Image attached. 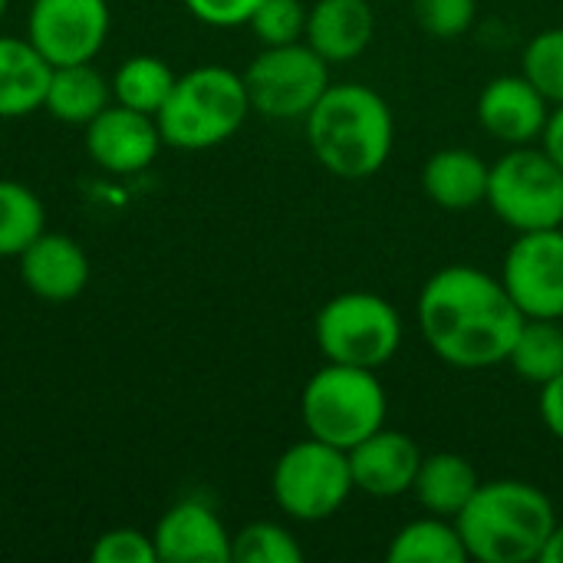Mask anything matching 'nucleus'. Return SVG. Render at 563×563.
<instances>
[{"label":"nucleus","instance_id":"obj_1","mask_svg":"<svg viewBox=\"0 0 563 563\" xmlns=\"http://www.w3.org/2000/svg\"><path fill=\"white\" fill-rule=\"evenodd\" d=\"M416 323L442 363L475 373L508 363L525 313L501 277L472 264H452L422 284Z\"/></svg>","mask_w":563,"mask_h":563},{"label":"nucleus","instance_id":"obj_2","mask_svg":"<svg viewBox=\"0 0 563 563\" xmlns=\"http://www.w3.org/2000/svg\"><path fill=\"white\" fill-rule=\"evenodd\" d=\"M303 129L313 158L343 181L379 175L396 145L393 109L366 82H330Z\"/></svg>","mask_w":563,"mask_h":563},{"label":"nucleus","instance_id":"obj_3","mask_svg":"<svg viewBox=\"0 0 563 563\" xmlns=\"http://www.w3.org/2000/svg\"><path fill=\"white\" fill-rule=\"evenodd\" d=\"M554 525V501L521 478L482 482L455 518L468 561L478 563L541 561Z\"/></svg>","mask_w":563,"mask_h":563},{"label":"nucleus","instance_id":"obj_4","mask_svg":"<svg viewBox=\"0 0 563 563\" xmlns=\"http://www.w3.org/2000/svg\"><path fill=\"white\" fill-rule=\"evenodd\" d=\"M251 99L244 76L208 63L175 79L155 122L162 142L181 152H205L228 142L247 122Z\"/></svg>","mask_w":563,"mask_h":563},{"label":"nucleus","instance_id":"obj_5","mask_svg":"<svg viewBox=\"0 0 563 563\" xmlns=\"http://www.w3.org/2000/svg\"><path fill=\"white\" fill-rule=\"evenodd\" d=\"M386 416L389 399L376 369L323 363L300 393V419L307 435L343 452L383 429Z\"/></svg>","mask_w":563,"mask_h":563},{"label":"nucleus","instance_id":"obj_6","mask_svg":"<svg viewBox=\"0 0 563 563\" xmlns=\"http://www.w3.org/2000/svg\"><path fill=\"white\" fill-rule=\"evenodd\" d=\"M313 340L327 363L383 369L402 346V317L373 290H346L317 310Z\"/></svg>","mask_w":563,"mask_h":563},{"label":"nucleus","instance_id":"obj_7","mask_svg":"<svg viewBox=\"0 0 563 563\" xmlns=\"http://www.w3.org/2000/svg\"><path fill=\"white\" fill-rule=\"evenodd\" d=\"M485 205L518 234L563 228V168L544 148L511 145L492 162Z\"/></svg>","mask_w":563,"mask_h":563},{"label":"nucleus","instance_id":"obj_8","mask_svg":"<svg viewBox=\"0 0 563 563\" xmlns=\"http://www.w3.org/2000/svg\"><path fill=\"white\" fill-rule=\"evenodd\" d=\"M353 492L356 488L346 452L313 435L294 442L277 459L271 475V495L277 508L300 525L333 518Z\"/></svg>","mask_w":563,"mask_h":563},{"label":"nucleus","instance_id":"obj_9","mask_svg":"<svg viewBox=\"0 0 563 563\" xmlns=\"http://www.w3.org/2000/svg\"><path fill=\"white\" fill-rule=\"evenodd\" d=\"M251 112L274 122H303L330 86V63L310 43L264 46L241 73Z\"/></svg>","mask_w":563,"mask_h":563},{"label":"nucleus","instance_id":"obj_10","mask_svg":"<svg viewBox=\"0 0 563 563\" xmlns=\"http://www.w3.org/2000/svg\"><path fill=\"white\" fill-rule=\"evenodd\" d=\"M498 277L525 320H563V228L518 234Z\"/></svg>","mask_w":563,"mask_h":563},{"label":"nucleus","instance_id":"obj_11","mask_svg":"<svg viewBox=\"0 0 563 563\" xmlns=\"http://www.w3.org/2000/svg\"><path fill=\"white\" fill-rule=\"evenodd\" d=\"M109 36L106 0H33L26 40L53 63H92Z\"/></svg>","mask_w":563,"mask_h":563},{"label":"nucleus","instance_id":"obj_12","mask_svg":"<svg viewBox=\"0 0 563 563\" xmlns=\"http://www.w3.org/2000/svg\"><path fill=\"white\" fill-rule=\"evenodd\" d=\"M162 132L155 115H145L129 106H106L86 125V148L89 158L106 168L109 175H139L145 172L162 152Z\"/></svg>","mask_w":563,"mask_h":563},{"label":"nucleus","instance_id":"obj_13","mask_svg":"<svg viewBox=\"0 0 563 563\" xmlns=\"http://www.w3.org/2000/svg\"><path fill=\"white\" fill-rule=\"evenodd\" d=\"M551 102L531 86L525 73L518 76H495L478 92V125L501 145H534L551 119Z\"/></svg>","mask_w":563,"mask_h":563},{"label":"nucleus","instance_id":"obj_14","mask_svg":"<svg viewBox=\"0 0 563 563\" xmlns=\"http://www.w3.org/2000/svg\"><path fill=\"white\" fill-rule=\"evenodd\" d=\"M346 459H350L353 488L383 501L409 495L422 465L419 445L406 432H393L386 426L366 435L363 442H356L346 452Z\"/></svg>","mask_w":563,"mask_h":563},{"label":"nucleus","instance_id":"obj_15","mask_svg":"<svg viewBox=\"0 0 563 563\" xmlns=\"http://www.w3.org/2000/svg\"><path fill=\"white\" fill-rule=\"evenodd\" d=\"M155 554L165 563H228L231 534L211 505L185 498L172 505L155 525Z\"/></svg>","mask_w":563,"mask_h":563},{"label":"nucleus","instance_id":"obj_16","mask_svg":"<svg viewBox=\"0 0 563 563\" xmlns=\"http://www.w3.org/2000/svg\"><path fill=\"white\" fill-rule=\"evenodd\" d=\"M16 261L26 290L46 303L76 300L89 284V257L69 234L43 231Z\"/></svg>","mask_w":563,"mask_h":563},{"label":"nucleus","instance_id":"obj_17","mask_svg":"<svg viewBox=\"0 0 563 563\" xmlns=\"http://www.w3.org/2000/svg\"><path fill=\"white\" fill-rule=\"evenodd\" d=\"M376 36V10L369 0H317L307 10V33L310 43L330 66L353 63L369 49Z\"/></svg>","mask_w":563,"mask_h":563},{"label":"nucleus","instance_id":"obj_18","mask_svg":"<svg viewBox=\"0 0 563 563\" xmlns=\"http://www.w3.org/2000/svg\"><path fill=\"white\" fill-rule=\"evenodd\" d=\"M492 165L472 148H439L422 165V191L442 211H472L485 205Z\"/></svg>","mask_w":563,"mask_h":563},{"label":"nucleus","instance_id":"obj_19","mask_svg":"<svg viewBox=\"0 0 563 563\" xmlns=\"http://www.w3.org/2000/svg\"><path fill=\"white\" fill-rule=\"evenodd\" d=\"M53 63L20 36H0V119H20L43 109Z\"/></svg>","mask_w":563,"mask_h":563},{"label":"nucleus","instance_id":"obj_20","mask_svg":"<svg viewBox=\"0 0 563 563\" xmlns=\"http://www.w3.org/2000/svg\"><path fill=\"white\" fill-rule=\"evenodd\" d=\"M482 478L475 472V465L459 455V452H435V455H422L412 495L422 505L426 515L435 518H459V511L472 501V495L478 492Z\"/></svg>","mask_w":563,"mask_h":563},{"label":"nucleus","instance_id":"obj_21","mask_svg":"<svg viewBox=\"0 0 563 563\" xmlns=\"http://www.w3.org/2000/svg\"><path fill=\"white\" fill-rule=\"evenodd\" d=\"M112 102V79H106L92 63L53 66L43 109L66 125H89Z\"/></svg>","mask_w":563,"mask_h":563},{"label":"nucleus","instance_id":"obj_22","mask_svg":"<svg viewBox=\"0 0 563 563\" xmlns=\"http://www.w3.org/2000/svg\"><path fill=\"white\" fill-rule=\"evenodd\" d=\"M389 563H465L468 551L452 518H416L399 528L386 551Z\"/></svg>","mask_w":563,"mask_h":563},{"label":"nucleus","instance_id":"obj_23","mask_svg":"<svg viewBox=\"0 0 563 563\" xmlns=\"http://www.w3.org/2000/svg\"><path fill=\"white\" fill-rule=\"evenodd\" d=\"M508 366L531 386H544L563 373V327L561 320H525Z\"/></svg>","mask_w":563,"mask_h":563},{"label":"nucleus","instance_id":"obj_24","mask_svg":"<svg viewBox=\"0 0 563 563\" xmlns=\"http://www.w3.org/2000/svg\"><path fill=\"white\" fill-rule=\"evenodd\" d=\"M175 73L165 59L139 53L122 59V66L112 76V99L119 106L139 109L145 115H158V109L165 106L172 86H175Z\"/></svg>","mask_w":563,"mask_h":563},{"label":"nucleus","instance_id":"obj_25","mask_svg":"<svg viewBox=\"0 0 563 563\" xmlns=\"http://www.w3.org/2000/svg\"><path fill=\"white\" fill-rule=\"evenodd\" d=\"M46 208L33 188L0 178V257H20L46 228Z\"/></svg>","mask_w":563,"mask_h":563},{"label":"nucleus","instance_id":"obj_26","mask_svg":"<svg viewBox=\"0 0 563 563\" xmlns=\"http://www.w3.org/2000/svg\"><path fill=\"white\" fill-rule=\"evenodd\" d=\"M521 73L551 106H563V26L541 30L528 40Z\"/></svg>","mask_w":563,"mask_h":563},{"label":"nucleus","instance_id":"obj_27","mask_svg":"<svg viewBox=\"0 0 563 563\" xmlns=\"http://www.w3.org/2000/svg\"><path fill=\"white\" fill-rule=\"evenodd\" d=\"M231 561L238 563H300V541L274 521H254L231 538Z\"/></svg>","mask_w":563,"mask_h":563},{"label":"nucleus","instance_id":"obj_28","mask_svg":"<svg viewBox=\"0 0 563 563\" xmlns=\"http://www.w3.org/2000/svg\"><path fill=\"white\" fill-rule=\"evenodd\" d=\"M307 10L303 0H261L247 26L264 46H287L300 43L307 33Z\"/></svg>","mask_w":563,"mask_h":563},{"label":"nucleus","instance_id":"obj_29","mask_svg":"<svg viewBox=\"0 0 563 563\" xmlns=\"http://www.w3.org/2000/svg\"><path fill=\"white\" fill-rule=\"evenodd\" d=\"M416 23L432 40H459L478 16V0H412Z\"/></svg>","mask_w":563,"mask_h":563},{"label":"nucleus","instance_id":"obj_30","mask_svg":"<svg viewBox=\"0 0 563 563\" xmlns=\"http://www.w3.org/2000/svg\"><path fill=\"white\" fill-rule=\"evenodd\" d=\"M92 563H155V541L135 528H115L96 538L92 551H89Z\"/></svg>","mask_w":563,"mask_h":563},{"label":"nucleus","instance_id":"obj_31","mask_svg":"<svg viewBox=\"0 0 563 563\" xmlns=\"http://www.w3.org/2000/svg\"><path fill=\"white\" fill-rule=\"evenodd\" d=\"M261 0H185L195 20L208 26H247Z\"/></svg>","mask_w":563,"mask_h":563},{"label":"nucleus","instance_id":"obj_32","mask_svg":"<svg viewBox=\"0 0 563 563\" xmlns=\"http://www.w3.org/2000/svg\"><path fill=\"white\" fill-rule=\"evenodd\" d=\"M538 409H541V422L548 426V432L558 442H563V373L541 386V406Z\"/></svg>","mask_w":563,"mask_h":563},{"label":"nucleus","instance_id":"obj_33","mask_svg":"<svg viewBox=\"0 0 563 563\" xmlns=\"http://www.w3.org/2000/svg\"><path fill=\"white\" fill-rule=\"evenodd\" d=\"M541 148L563 168V106L551 109V119L541 132Z\"/></svg>","mask_w":563,"mask_h":563},{"label":"nucleus","instance_id":"obj_34","mask_svg":"<svg viewBox=\"0 0 563 563\" xmlns=\"http://www.w3.org/2000/svg\"><path fill=\"white\" fill-rule=\"evenodd\" d=\"M541 563H563V521L554 525L548 544H544V554H541Z\"/></svg>","mask_w":563,"mask_h":563},{"label":"nucleus","instance_id":"obj_35","mask_svg":"<svg viewBox=\"0 0 563 563\" xmlns=\"http://www.w3.org/2000/svg\"><path fill=\"white\" fill-rule=\"evenodd\" d=\"M7 3H10V0H0V20H3V13H7Z\"/></svg>","mask_w":563,"mask_h":563}]
</instances>
